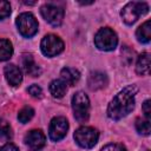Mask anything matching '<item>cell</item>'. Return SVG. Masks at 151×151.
I'll use <instances>...</instances> for the list:
<instances>
[{
	"instance_id": "cell-1",
	"label": "cell",
	"mask_w": 151,
	"mask_h": 151,
	"mask_svg": "<svg viewBox=\"0 0 151 151\" xmlns=\"http://www.w3.org/2000/svg\"><path fill=\"white\" fill-rule=\"evenodd\" d=\"M138 92L136 85H129L124 87L111 100L107 106V116L113 120H119L126 117L134 109V97Z\"/></svg>"
},
{
	"instance_id": "cell-2",
	"label": "cell",
	"mask_w": 151,
	"mask_h": 151,
	"mask_svg": "<svg viewBox=\"0 0 151 151\" xmlns=\"http://www.w3.org/2000/svg\"><path fill=\"white\" fill-rule=\"evenodd\" d=\"M72 109H73V114L77 122L79 123H85L88 120L90 117V99L88 97L79 91L76 92L72 97Z\"/></svg>"
},
{
	"instance_id": "cell-3",
	"label": "cell",
	"mask_w": 151,
	"mask_h": 151,
	"mask_svg": "<svg viewBox=\"0 0 151 151\" xmlns=\"http://www.w3.org/2000/svg\"><path fill=\"white\" fill-rule=\"evenodd\" d=\"M149 12V5L146 2H140V1H131L126 4L122 12V19L126 25H132L134 24L140 15H144Z\"/></svg>"
},
{
	"instance_id": "cell-4",
	"label": "cell",
	"mask_w": 151,
	"mask_h": 151,
	"mask_svg": "<svg viewBox=\"0 0 151 151\" xmlns=\"http://www.w3.org/2000/svg\"><path fill=\"white\" fill-rule=\"evenodd\" d=\"M94 44L100 51H112L118 44L117 34L109 27L100 28L94 35Z\"/></svg>"
},
{
	"instance_id": "cell-5",
	"label": "cell",
	"mask_w": 151,
	"mask_h": 151,
	"mask_svg": "<svg viewBox=\"0 0 151 151\" xmlns=\"http://www.w3.org/2000/svg\"><path fill=\"white\" fill-rule=\"evenodd\" d=\"M99 138V132L97 129L91 126H81L74 132V140L80 147L91 149L93 147Z\"/></svg>"
},
{
	"instance_id": "cell-6",
	"label": "cell",
	"mask_w": 151,
	"mask_h": 151,
	"mask_svg": "<svg viewBox=\"0 0 151 151\" xmlns=\"http://www.w3.org/2000/svg\"><path fill=\"white\" fill-rule=\"evenodd\" d=\"M15 24L19 33L25 38H31L38 32V21L32 13H21Z\"/></svg>"
},
{
	"instance_id": "cell-7",
	"label": "cell",
	"mask_w": 151,
	"mask_h": 151,
	"mask_svg": "<svg viewBox=\"0 0 151 151\" xmlns=\"http://www.w3.org/2000/svg\"><path fill=\"white\" fill-rule=\"evenodd\" d=\"M40 48L46 57H55L64 51V41L58 35L47 34L42 38Z\"/></svg>"
},
{
	"instance_id": "cell-8",
	"label": "cell",
	"mask_w": 151,
	"mask_h": 151,
	"mask_svg": "<svg viewBox=\"0 0 151 151\" xmlns=\"http://www.w3.org/2000/svg\"><path fill=\"white\" fill-rule=\"evenodd\" d=\"M40 13L42 18L52 26H59L64 19V9L59 6L46 4L40 8Z\"/></svg>"
},
{
	"instance_id": "cell-9",
	"label": "cell",
	"mask_w": 151,
	"mask_h": 151,
	"mask_svg": "<svg viewBox=\"0 0 151 151\" xmlns=\"http://www.w3.org/2000/svg\"><path fill=\"white\" fill-rule=\"evenodd\" d=\"M67 130H68L67 119L65 117H54L50 124L48 136L53 142H58L66 136Z\"/></svg>"
},
{
	"instance_id": "cell-10",
	"label": "cell",
	"mask_w": 151,
	"mask_h": 151,
	"mask_svg": "<svg viewBox=\"0 0 151 151\" xmlns=\"http://www.w3.org/2000/svg\"><path fill=\"white\" fill-rule=\"evenodd\" d=\"M25 143L33 151H38V150H40V149H42L45 146L46 137L42 133V131H40V130H32V131H29L26 134Z\"/></svg>"
},
{
	"instance_id": "cell-11",
	"label": "cell",
	"mask_w": 151,
	"mask_h": 151,
	"mask_svg": "<svg viewBox=\"0 0 151 151\" xmlns=\"http://www.w3.org/2000/svg\"><path fill=\"white\" fill-rule=\"evenodd\" d=\"M4 73L6 77V80L12 86H18L22 81V73L20 68L14 64H8L4 68Z\"/></svg>"
},
{
	"instance_id": "cell-12",
	"label": "cell",
	"mask_w": 151,
	"mask_h": 151,
	"mask_svg": "<svg viewBox=\"0 0 151 151\" xmlns=\"http://www.w3.org/2000/svg\"><path fill=\"white\" fill-rule=\"evenodd\" d=\"M109 83V79H107V76L103 72H92L90 76H88V79H87V85L90 87V90L92 91H97V90H100L103 87H105Z\"/></svg>"
},
{
	"instance_id": "cell-13",
	"label": "cell",
	"mask_w": 151,
	"mask_h": 151,
	"mask_svg": "<svg viewBox=\"0 0 151 151\" xmlns=\"http://www.w3.org/2000/svg\"><path fill=\"white\" fill-rule=\"evenodd\" d=\"M60 77H61V80L68 85V86H73L78 83V80L80 79V73L78 70L76 68H72V67H65L61 70L60 72Z\"/></svg>"
},
{
	"instance_id": "cell-14",
	"label": "cell",
	"mask_w": 151,
	"mask_h": 151,
	"mask_svg": "<svg viewBox=\"0 0 151 151\" xmlns=\"http://www.w3.org/2000/svg\"><path fill=\"white\" fill-rule=\"evenodd\" d=\"M22 66H24V70L27 74L32 76V77H38L41 72L40 67L38 66V64H35L33 57L31 54H25L24 58H22Z\"/></svg>"
},
{
	"instance_id": "cell-15",
	"label": "cell",
	"mask_w": 151,
	"mask_h": 151,
	"mask_svg": "<svg viewBox=\"0 0 151 151\" xmlns=\"http://www.w3.org/2000/svg\"><path fill=\"white\" fill-rule=\"evenodd\" d=\"M137 40L142 44H147L151 40V21L146 20L144 24H142L137 31H136Z\"/></svg>"
},
{
	"instance_id": "cell-16",
	"label": "cell",
	"mask_w": 151,
	"mask_h": 151,
	"mask_svg": "<svg viewBox=\"0 0 151 151\" xmlns=\"http://www.w3.org/2000/svg\"><path fill=\"white\" fill-rule=\"evenodd\" d=\"M136 72L139 76H147L150 73V54L149 53H142L138 57L137 64H136Z\"/></svg>"
},
{
	"instance_id": "cell-17",
	"label": "cell",
	"mask_w": 151,
	"mask_h": 151,
	"mask_svg": "<svg viewBox=\"0 0 151 151\" xmlns=\"http://www.w3.org/2000/svg\"><path fill=\"white\" fill-rule=\"evenodd\" d=\"M67 85L61 79H55L50 84V92L54 98H63L66 94Z\"/></svg>"
},
{
	"instance_id": "cell-18",
	"label": "cell",
	"mask_w": 151,
	"mask_h": 151,
	"mask_svg": "<svg viewBox=\"0 0 151 151\" xmlns=\"http://www.w3.org/2000/svg\"><path fill=\"white\" fill-rule=\"evenodd\" d=\"M13 54L12 42L7 39H0V61L8 60Z\"/></svg>"
},
{
	"instance_id": "cell-19",
	"label": "cell",
	"mask_w": 151,
	"mask_h": 151,
	"mask_svg": "<svg viewBox=\"0 0 151 151\" xmlns=\"http://www.w3.org/2000/svg\"><path fill=\"white\" fill-rule=\"evenodd\" d=\"M33 116H34V110H33L31 106H25V107H22V109L19 111V113H18V119H19L20 123L26 124V123H28V122L33 118Z\"/></svg>"
},
{
	"instance_id": "cell-20",
	"label": "cell",
	"mask_w": 151,
	"mask_h": 151,
	"mask_svg": "<svg viewBox=\"0 0 151 151\" xmlns=\"http://www.w3.org/2000/svg\"><path fill=\"white\" fill-rule=\"evenodd\" d=\"M136 130L138 133L143 136H149L151 131V125L149 119H137L136 120Z\"/></svg>"
},
{
	"instance_id": "cell-21",
	"label": "cell",
	"mask_w": 151,
	"mask_h": 151,
	"mask_svg": "<svg viewBox=\"0 0 151 151\" xmlns=\"http://www.w3.org/2000/svg\"><path fill=\"white\" fill-rule=\"evenodd\" d=\"M12 137V127L5 119H0V138L8 139Z\"/></svg>"
},
{
	"instance_id": "cell-22",
	"label": "cell",
	"mask_w": 151,
	"mask_h": 151,
	"mask_svg": "<svg viewBox=\"0 0 151 151\" xmlns=\"http://www.w3.org/2000/svg\"><path fill=\"white\" fill-rule=\"evenodd\" d=\"M11 14V5L8 1L0 0V20L7 18Z\"/></svg>"
},
{
	"instance_id": "cell-23",
	"label": "cell",
	"mask_w": 151,
	"mask_h": 151,
	"mask_svg": "<svg viewBox=\"0 0 151 151\" xmlns=\"http://www.w3.org/2000/svg\"><path fill=\"white\" fill-rule=\"evenodd\" d=\"M27 91H28V93H29L32 97H34V98H41V97H42V90H41V87L38 86L37 84L31 85V86L27 88Z\"/></svg>"
},
{
	"instance_id": "cell-24",
	"label": "cell",
	"mask_w": 151,
	"mask_h": 151,
	"mask_svg": "<svg viewBox=\"0 0 151 151\" xmlns=\"http://www.w3.org/2000/svg\"><path fill=\"white\" fill-rule=\"evenodd\" d=\"M100 151H126L125 146L122 144H117V143H112V144H107L105 145Z\"/></svg>"
},
{
	"instance_id": "cell-25",
	"label": "cell",
	"mask_w": 151,
	"mask_h": 151,
	"mask_svg": "<svg viewBox=\"0 0 151 151\" xmlns=\"http://www.w3.org/2000/svg\"><path fill=\"white\" fill-rule=\"evenodd\" d=\"M151 101L147 99V100H145L144 101V104H143V112H144V114H145V117H146V119H149L150 118V116H151V104H150Z\"/></svg>"
},
{
	"instance_id": "cell-26",
	"label": "cell",
	"mask_w": 151,
	"mask_h": 151,
	"mask_svg": "<svg viewBox=\"0 0 151 151\" xmlns=\"http://www.w3.org/2000/svg\"><path fill=\"white\" fill-rule=\"evenodd\" d=\"M0 151H19V149H18L14 144L7 143V144H5V145H2V146L0 147Z\"/></svg>"
}]
</instances>
